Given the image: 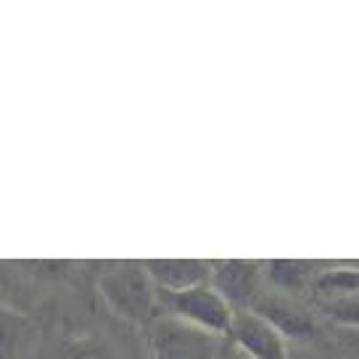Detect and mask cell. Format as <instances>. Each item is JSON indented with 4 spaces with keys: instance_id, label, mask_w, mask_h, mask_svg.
I'll list each match as a JSON object with an SVG mask.
<instances>
[{
    "instance_id": "cell-1",
    "label": "cell",
    "mask_w": 359,
    "mask_h": 359,
    "mask_svg": "<svg viewBox=\"0 0 359 359\" xmlns=\"http://www.w3.org/2000/svg\"><path fill=\"white\" fill-rule=\"evenodd\" d=\"M98 293L116 317L137 327H148L161 317L158 288L143 262H111L98 275Z\"/></svg>"
},
{
    "instance_id": "cell-2",
    "label": "cell",
    "mask_w": 359,
    "mask_h": 359,
    "mask_svg": "<svg viewBox=\"0 0 359 359\" xmlns=\"http://www.w3.org/2000/svg\"><path fill=\"white\" fill-rule=\"evenodd\" d=\"M158 309L164 317H175L180 323L212 333L222 341L230 338L233 323H236V309L224 302L222 293L214 285H198L180 293L158 291Z\"/></svg>"
},
{
    "instance_id": "cell-3",
    "label": "cell",
    "mask_w": 359,
    "mask_h": 359,
    "mask_svg": "<svg viewBox=\"0 0 359 359\" xmlns=\"http://www.w3.org/2000/svg\"><path fill=\"white\" fill-rule=\"evenodd\" d=\"M309 304L327 327H359V264H325L309 291Z\"/></svg>"
},
{
    "instance_id": "cell-4",
    "label": "cell",
    "mask_w": 359,
    "mask_h": 359,
    "mask_svg": "<svg viewBox=\"0 0 359 359\" xmlns=\"http://www.w3.org/2000/svg\"><path fill=\"white\" fill-rule=\"evenodd\" d=\"M148 330L151 359H222V338L180 323L175 317H158Z\"/></svg>"
},
{
    "instance_id": "cell-5",
    "label": "cell",
    "mask_w": 359,
    "mask_h": 359,
    "mask_svg": "<svg viewBox=\"0 0 359 359\" xmlns=\"http://www.w3.org/2000/svg\"><path fill=\"white\" fill-rule=\"evenodd\" d=\"M212 285L222 293V299L236 309V314L251 312L259 296L267 291L264 262H246V259L214 262Z\"/></svg>"
},
{
    "instance_id": "cell-6",
    "label": "cell",
    "mask_w": 359,
    "mask_h": 359,
    "mask_svg": "<svg viewBox=\"0 0 359 359\" xmlns=\"http://www.w3.org/2000/svg\"><path fill=\"white\" fill-rule=\"evenodd\" d=\"M230 341L238 354L246 359H296L291 351V341L254 312L236 314Z\"/></svg>"
},
{
    "instance_id": "cell-7",
    "label": "cell",
    "mask_w": 359,
    "mask_h": 359,
    "mask_svg": "<svg viewBox=\"0 0 359 359\" xmlns=\"http://www.w3.org/2000/svg\"><path fill=\"white\" fill-rule=\"evenodd\" d=\"M161 293L191 291L198 285H212L214 262L203 259H151L143 262Z\"/></svg>"
},
{
    "instance_id": "cell-8",
    "label": "cell",
    "mask_w": 359,
    "mask_h": 359,
    "mask_svg": "<svg viewBox=\"0 0 359 359\" xmlns=\"http://www.w3.org/2000/svg\"><path fill=\"white\" fill-rule=\"evenodd\" d=\"M327 262H296V259H278V262H264V278L267 288L293 299H306L312 291L317 275L323 272Z\"/></svg>"
},
{
    "instance_id": "cell-9",
    "label": "cell",
    "mask_w": 359,
    "mask_h": 359,
    "mask_svg": "<svg viewBox=\"0 0 359 359\" xmlns=\"http://www.w3.org/2000/svg\"><path fill=\"white\" fill-rule=\"evenodd\" d=\"M327 338L344 359H359V327H327Z\"/></svg>"
},
{
    "instance_id": "cell-10",
    "label": "cell",
    "mask_w": 359,
    "mask_h": 359,
    "mask_svg": "<svg viewBox=\"0 0 359 359\" xmlns=\"http://www.w3.org/2000/svg\"><path fill=\"white\" fill-rule=\"evenodd\" d=\"M67 359H124V357L122 354H116V351H111V346H106V344L85 341V344L72 346Z\"/></svg>"
},
{
    "instance_id": "cell-11",
    "label": "cell",
    "mask_w": 359,
    "mask_h": 359,
    "mask_svg": "<svg viewBox=\"0 0 359 359\" xmlns=\"http://www.w3.org/2000/svg\"><path fill=\"white\" fill-rule=\"evenodd\" d=\"M233 351H236V348H233ZM233 359H246V357H241V354L236 351V354H233Z\"/></svg>"
},
{
    "instance_id": "cell-12",
    "label": "cell",
    "mask_w": 359,
    "mask_h": 359,
    "mask_svg": "<svg viewBox=\"0 0 359 359\" xmlns=\"http://www.w3.org/2000/svg\"><path fill=\"white\" fill-rule=\"evenodd\" d=\"M302 359H309V357H302Z\"/></svg>"
}]
</instances>
